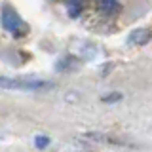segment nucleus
<instances>
[{
  "label": "nucleus",
  "instance_id": "1",
  "mask_svg": "<svg viewBox=\"0 0 152 152\" xmlns=\"http://www.w3.org/2000/svg\"><path fill=\"white\" fill-rule=\"evenodd\" d=\"M51 88H53L51 82H46V80H40V78H28V76L10 78V76H0V89L34 93V91H46V89H51Z\"/></svg>",
  "mask_w": 152,
  "mask_h": 152
},
{
  "label": "nucleus",
  "instance_id": "2",
  "mask_svg": "<svg viewBox=\"0 0 152 152\" xmlns=\"http://www.w3.org/2000/svg\"><path fill=\"white\" fill-rule=\"evenodd\" d=\"M2 25H4V28H6L8 32H12V34H23V32L27 31L25 21L19 17V13L12 6H4V10H2Z\"/></svg>",
  "mask_w": 152,
  "mask_h": 152
},
{
  "label": "nucleus",
  "instance_id": "3",
  "mask_svg": "<svg viewBox=\"0 0 152 152\" xmlns=\"http://www.w3.org/2000/svg\"><path fill=\"white\" fill-rule=\"evenodd\" d=\"M150 36H152V32L148 28H137V31H133L129 34L127 42H129L131 46H142V44H146V42L150 40Z\"/></svg>",
  "mask_w": 152,
  "mask_h": 152
},
{
  "label": "nucleus",
  "instance_id": "4",
  "mask_svg": "<svg viewBox=\"0 0 152 152\" xmlns=\"http://www.w3.org/2000/svg\"><path fill=\"white\" fill-rule=\"evenodd\" d=\"M48 142H50V139H48V137H44V135H38L36 137V146H48Z\"/></svg>",
  "mask_w": 152,
  "mask_h": 152
},
{
  "label": "nucleus",
  "instance_id": "5",
  "mask_svg": "<svg viewBox=\"0 0 152 152\" xmlns=\"http://www.w3.org/2000/svg\"><path fill=\"white\" fill-rule=\"evenodd\" d=\"M103 6L107 8V10H118L116 0H103Z\"/></svg>",
  "mask_w": 152,
  "mask_h": 152
}]
</instances>
